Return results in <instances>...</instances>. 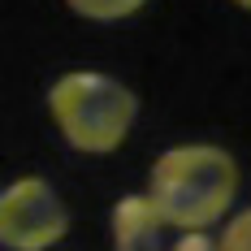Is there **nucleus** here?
I'll list each match as a JSON object with an SVG mask.
<instances>
[{
	"mask_svg": "<svg viewBox=\"0 0 251 251\" xmlns=\"http://www.w3.org/2000/svg\"><path fill=\"white\" fill-rule=\"evenodd\" d=\"M238 165L217 143H177L160 151L148 177V200L182 234H208L234 208Z\"/></svg>",
	"mask_w": 251,
	"mask_h": 251,
	"instance_id": "1",
	"label": "nucleus"
},
{
	"mask_svg": "<svg viewBox=\"0 0 251 251\" xmlns=\"http://www.w3.org/2000/svg\"><path fill=\"white\" fill-rule=\"evenodd\" d=\"M48 108L61 139L74 151L108 156L126 143L130 126L139 117V96L100 70H74V74H61L52 82Z\"/></svg>",
	"mask_w": 251,
	"mask_h": 251,
	"instance_id": "2",
	"label": "nucleus"
},
{
	"mask_svg": "<svg viewBox=\"0 0 251 251\" xmlns=\"http://www.w3.org/2000/svg\"><path fill=\"white\" fill-rule=\"evenodd\" d=\"M70 234V208L48 177H18L0 195V243L9 251H52Z\"/></svg>",
	"mask_w": 251,
	"mask_h": 251,
	"instance_id": "3",
	"label": "nucleus"
},
{
	"mask_svg": "<svg viewBox=\"0 0 251 251\" xmlns=\"http://www.w3.org/2000/svg\"><path fill=\"white\" fill-rule=\"evenodd\" d=\"M113 251H174L169 243V221L156 212L148 195H122L113 203Z\"/></svg>",
	"mask_w": 251,
	"mask_h": 251,
	"instance_id": "4",
	"label": "nucleus"
},
{
	"mask_svg": "<svg viewBox=\"0 0 251 251\" xmlns=\"http://www.w3.org/2000/svg\"><path fill=\"white\" fill-rule=\"evenodd\" d=\"M65 4L82 18H91V22H122L130 13H139L148 0H65Z\"/></svg>",
	"mask_w": 251,
	"mask_h": 251,
	"instance_id": "5",
	"label": "nucleus"
},
{
	"mask_svg": "<svg viewBox=\"0 0 251 251\" xmlns=\"http://www.w3.org/2000/svg\"><path fill=\"white\" fill-rule=\"evenodd\" d=\"M221 247L226 251H251V208L234 212L221 229Z\"/></svg>",
	"mask_w": 251,
	"mask_h": 251,
	"instance_id": "6",
	"label": "nucleus"
},
{
	"mask_svg": "<svg viewBox=\"0 0 251 251\" xmlns=\"http://www.w3.org/2000/svg\"><path fill=\"white\" fill-rule=\"evenodd\" d=\"M174 251H226V247L212 234H182V238H174Z\"/></svg>",
	"mask_w": 251,
	"mask_h": 251,
	"instance_id": "7",
	"label": "nucleus"
},
{
	"mask_svg": "<svg viewBox=\"0 0 251 251\" xmlns=\"http://www.w3.org/2000/svg\"><path fill=\"white\" fill-rule=\"evenodd\" d=\"M234 4H243V9H251V0H234Z\"/></svg>",
	"mask_w": 251,
	"mask_h": 251,
	"instance_id": "8",
	"label": "nucleus"
}]
</instances>
